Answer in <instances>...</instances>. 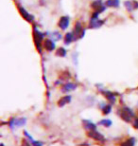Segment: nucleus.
I'll return each instance as SVG.
<instances>
[{"mask_svg":"<svg viewBox=\"0 0 138 146\" xmlns=\"http://www.w3.org/2000/svg\"><path fill=\"white\" fill-rule=\"evenodd\" d=\"M33 37H34V42L36 44L37 48L39 49V51H41V46L44 43V37H45V34L41 33L40 31H38L36 28L34 29L33 31Z\"/></svg>","mask_w":138,"mask_h":146,"instance_id":"1","label":"nucleus"},{"mask_svg":"<svg viewBox=\"0 0 138 146\" xmlns=\"http://www.w3.org/2000/svg\"><path fill=\"white\" fill-rule=\"evenodd\" d=\"M104 25V20L99 19L98 16H92L89 22V29L92 30H96V29H99Z\"/></svg>","mask_w":138,"mask_h":146,"instance_id":"2","label":"nucleus"},{"mask_svg":"<svg viewBox=\"0 0 138 146\" xmlns=\"http://www.w3.org/2000/svg\"><path fill=\"white\" fill-rule=\"evenodd\" d=\"M120 116H121V118L124 119V121H130L131 118L134 117V114L131 108H129V107H123L121 109V112H120Z\"/></svg>","mask_w":138,"mask_h":146,"instance_id":"3","label":"nucleus"},{"mask_svg":"<svg viewBox=\"0 0 138 146\" xmlns=\"http://www.w3.org/2000/svg\"><path fill=\"white\" fill-rule=\"evenodd\" d=\"M73 33H74L76 40H77V39H81V38H83L84 36L85 31H84V29L83 28V26H81V24L80 22L76 23L74 31H73Z\"/></svg>","mask_w":138,"mask_h":146,"instance_id":"4","label":"nucleus"},{"mask_svg":"<svg viewBox=\"0 0 138 146\" xmlns=\"http://www.w3.org/2000/svg\"><path fill=\"white\" fill-rule=\"evenodd\" d=\"M69 24H70V18H69V16H67V15L61 16L58 23L59 27H60L61 31H66Z\"/></svg>","mask_w":138,"mask_h":146,"instance_id":"5","label":"nucleus"},{"mask_svg":"<svg viewBox=\"0 0 138 146\" xmlns=\"http://www.w3.org/2000/svg\"><path fill=\"white\" fill-rule=\"evenodd\" d=\"M26 121H27V119L25 118H20V119H11V121H10V127L11 129H13L14 127H21L23 126Z\"/></svg>","mask_w":138,"mask_h":146,"instance_id":"6","label":"nucleus"},{"mask_svg":"<svg viewBox=\"0 0 138 146\" xmlns=\"http://www.w3.org/2000/svg\"><path fill=\"white\" fill-rule=\"evenodd\" d=\"M43 46H44V48H45L46 50L48 51V52L53 51L55 49V48H56V45H55L54 41L51 40V39H46L45 41H44Z\"/></svg>","mask_w":138,"mask_h":146,"instance_id":"7","label":"nucleus"},{"mask_svg":"<svg viewBox=\"0 0 138 146\" xmlns=\"http://www.w3.org/2000/svg\"><path fill=\"white\" fill-rule=\"evenodd\" d=\"M125 8L127 9L128 11H133L134 10L138 9V2L137 1H125L124 2Z\"/></svg>","mask_w":138,"mask_h":146,"instance_id":"8","label":"nucleus"},{"mask_svg":"<svg viewBox=\"0 0 138 146\" xmlns=\"http://www.w3.org/2000/svg\"><path fill=\"white\" fill-rule=\"evenodd\" d=\"M88 136H89L90 138H92V139H96V141H104V137L102 136L100 133L96 132V130L89 131V133H88Z\"/></svg>","mask_w":138,"mask_h":146,"instance_id":"9","label":"nucleus"},{"mask_svg":"<svg viewBox=\"0 0 138 146\" xmlns=\"http://www.w3.org/2000/svg\"><path fill=\"white\" fill-rule=\"evenodd\" d=\"M19 11H20V13H21V15L24 17V18L27 20L28 22H32V21H33V19H34L33 16H32L31 14H29L23 7H19Z\"/></svg>","mask_w":138,"mask_h":146,"instance_id":"10","label":"nucleus"},{"mask_svg":"<svg viewBox=\"0 0 138 146\" xmlns=\"http://www.w3.org/2000/svg\"><path fill=\"white\" fill-rule=\"evenodd\" d=\"M76 88H77V84H75L73 83H67L63 86L61 91H63V93H66V92H69V91H73V90H75Z\"/></svg>","mask_w":138,"mask_h":146,"instance_id":"11","label":"nucleus"},{"mask_svg":"<svg viewBox=\"0 0 138 146\" xmlns=\"http://www.w3.org/2000/svg\"><path fill=\"white\" fill-rule=\"evenodd\" d=\"M75 40H76V38H75L74 33H73V31L67 33L65 34V36H64V44H65V45H70V44Z\"/></svg>","mask_w":138,"mask_h":146,"instance_id":"12","label":"nucleus"},{"mask_svg":"<svg viewBox=\"0 0 138 146\" xmlns=\"http://www.w3.org/2000/svg\"><path fill=\"white\" fill-rule=\"evenodd\" d=\"M104 4L106 7L109 8H118L120 5V0H107Z\"/></svg>","mask_w":138,"mask_h":146,"instance_id":"13","label":"nucleus"},{"mask_svg":"<svg viewBox=\"0 0 138 146\" xmlns=\"http://www.w3.org/2000/svg\"><path fill=\"white\" fill-rule=\"evenodd\" d=\"M70 101H71V96H64V97H63L58 102V104L59 106H63L68 103H70Z\"/></svg>","mask_w":138,"mask_h":146,"instance_id":"14","label":"nucleus"},{"mask_svg":"<svg viewBox=\"0 0 138 146\" xmlns=\"http://www.w3.org/2000/svg\"><path fill=\"white\" fill-rule=\"evenodd\" d=\"M83 124L86 129H89L90 131L96 130V125L94 124L93 122H91L90 121H83Z\"/></svg>","mask_w":138,"mask_h":146,"instance_id":"15","label":"nucleus"},{"mask_svg":"<svg viewBox=\"0 0 138 146\" xmlns=\"http://www.w3.org/2000/svg\"><path fill=\"white\" fill-rule=\"evenodd\" d=\"M104 94H105V97H106L111 103H114V102H116V96L114 95V93H112L110 91H105Z\"/></svg>","mask_w":138,"mask_h":146,"instance_id":"16","label":"nucleus"},{"mask_svg":"<svg viewBox=\"0 0 138 146\" xmlns=\"http://www.w3.org/2000/svg\"><path fill=\"white\" fill-rule=\"evenodd\" d=\"M56 55L59 57H64L66 56V49L64 48H59L56 50Z\"/></svg>","mask_w":138,"mask_h":146,"instance_id":"17","label":"nucleus"},{"mask_svg":"<svg viewBox=\"0 0 138 146\" xmlns=\"http://www.w3.org/2000/svg\"><path fill=\"white\" fill-rule=\"evenodd\" d=\"M134 144H135V139L131 138V139H129L126 141L123 142V143L121 144V146H134Z\"/></svg>","mask_w":138,"mask_h":146,"instance_id":"18","label":"nucleus"},{"mask_svg":"<svg viewBox=\"0 0 138 146\" xmlns=\"http://www.w3.org/2000/svg\"><path fill=\"white\" fill-rule=\"evenodd\" d=\"M51 37L53 41H59L61 39V34L59 31H54V33H51Z\"/></svg>","mask_w":138,"mask_h":146,"instance_id":"19","label":"nucleus"},{"mask_svg":"<svg viewBox=\"0 0 138 146\" xmlns=\"http://www.w3.org/2000/svg\"><path fill=\"white\" fill-rule=\"evenodd\" d=\"M99 124H102L106 127H110L112 125V121H110V119H103V121H101L100 122H99Z\"/></svg>","mask_w":138,"mask_h":146,"instance_id":"20","label":"nucleus"},{"mask_svg":"<svg viewBox=\"0 0 138 146\" xmlns=\"http://www.w3.org/2000/svg\"><path fill=\"white\" fill-rule=\"evenodd\" d=\"M111 110H112V107L111 106H109V104H105V106H104V108H103V114H109L111 112Z\"/></svg>","mask_w":138,"mask_h":146,"instance_id":"21","label":"nucleus"},{"mask_svg":"<svg viewBox=\"0 0 138 146\" xmlns=\"http://www.w3.org/2000/svg\"><path fill=\"white\" fill-rule=\"evenodd\" d=\"M21 146H30V144H29L27 141H23V143H22Z\"/></svg>","mask_w":138,"mask_h":146,"instance_id":"22","label":"nucleus"},{"mask_svg":"<svg viewBox=\"0 0 138 146\" xmlns=\"http://www.w3.org/2000/svg\"><path fill=\"white\" fill-rule=\"evenodd\" d=\"M133 126L138 129V119H135V121H134V123H133Z\"/></svg>","mask_w":138,"mask_h":146,"instance_id":"23","label":"nucleus"}]
</instances>
